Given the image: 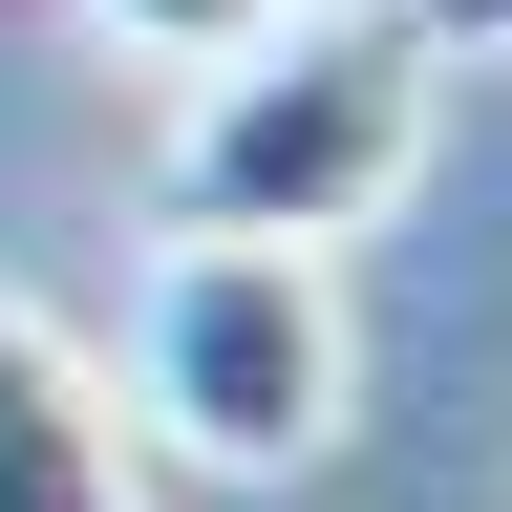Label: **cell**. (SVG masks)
I'll use <instances>...</instances> for the list:
<instances>
[{
    "label": "cell",
    "mask_w": 512,
    "mask_h": 512,
    "mask_svg": "<svg viewBox=\"0 0 512 512\" xmlns=\"http://www.w3.org/2000/svg\"><path fill=\"white\" fill-rule=\"evenodd\" d=\"M406 43L448 64V43H512V0H406Z\"/></svg>",
    "instance_id": "5"
},
{
    "label": "cell",
    "mask_w": 512,
    "mask_h": 512,
    "mask_svg": "<svg viewBox=\"0 0 512 512\" xmlns=\"http://www.w3.org/2000/svg\"><path fill=\"white\" fill-rule=\"evenodd\" d=\"M406 171H427V43L299 0L278 43H235V64H192V86H171L150 235H278V256H342Z\"/></svg>",
    "instance_id": "1"
},
{
    "label": "cell",
    "mask_w": 512,
    "mask_h": 512,
    "mask_svg": "<svg viewBox=\"0 0 512 512\" xmlns=\"http://www.w3.org/2000/svg\"><path fill=\"white\" fill-rule=\"evenodd\" d=\"M128 448H171V470H235L278 491L342 448L363 406V320H342V256H278V235H171L150 299H128Z\"/></svg>",
    "instance_id": "2"
},
{
    "label": "cell",
    "mask_w": 512,
    "mask_h": 512,
    "mask_svg": "<svg viewBox=\"0 0 512 512\" xmlns=\"http://www.w3.org/2000/svg\"><path fill=\"white\" fill-rule=\"evenodd\" d=\"M86 22H107L128 64H171V86H192V64H235V43H278L299 0H86Z\"/></svg>",
    "instance_id": "4"
},
{
    "label": "cell",
    "mask_w": 512,
    "mask_h": 512,
    "mask_svg": "<svg viewBox=\"0 0 512 512\" xmlns=\"http://www.w3.org/2000/svg\"><path fill=\"white\" fill-rule=\"evenodd\" d=\"M0 512H150V448H128L107 363L0 278Z\"/></svg>",
    "instance_id": "3"
}]
</instances>
